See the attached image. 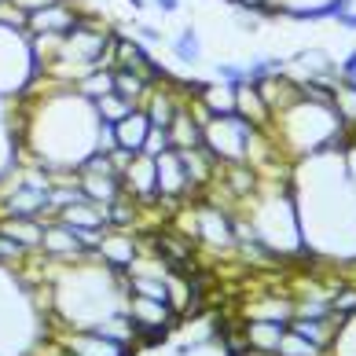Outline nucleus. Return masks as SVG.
I'll return each mask as SVG.
<instances>
[{
    "label": "nucleus",
    "mask_w": 356,
    "mask_h": 356,
    "mask_svg": "<svg viewBox=\"0 0 356 356\" xmlns=\"http://www.w3.org/2000/svg\"><path fill=\"white\" fill-rule=\"evenodd\" d=\"M151 4H154V11H162V15H177L184 0H151Z\"/></svg>",
    "instance_id": "obj_34"
},
{
    "label": "nucleus",
    "mask_w": 356,
    "mask_h": 356,
    "mask_svg": "<svg viewBox=\"0 0 356 356\" xmlns=\"http://www.w3.org/2000/svg\"><path fill=\"white\" fill-rule=\"evenodd\" d=\"M331 312L338 320H346V316H356V286H341L331 294Z\"/></svg>",
    "instance_id": "obj_27"
},
{
    "label": "nucleus",
    "mask_w": 356,
    "mask_h": 356,
    "mask_svg": "<svg viewBox=\"0 0 356 356\" xmlns=\"http://www.w3.org/2000/svg\"><path fill=\"white\" fill-rule=\"evenodd\" d=\"M147 133H151V118L143 114V107L129 111V114L122 118V122L114 125L118 147L129 151V154H140V151H143V140H147Z\"/></svg>",
    "instance_id": "obj_13"
},
{
    "label": "nucleus",
    "mask_w": 356,
    "mask_h": 356,
    "mask_svg": "<svg viewBox=\"0 0 356 356\" xmlns=\"http://www.w3.org/2000/svg\"><path fill=\"white\" fill-rule=\"evenodd\" d=\"M122 191L129 199H136L143 209H158V169H154V158L151 154H133L122 169Z\"/></svg>",
    "instance_id": "obj_5"
},
{
    "label": "nucleus",
    "mask_w": 356,
    "mask_h": 356,
    "mask_svg": "<svg viewBox=\"0 0 356 356\" xmlns=\"http://www.w3.org/2000/svg\"><path fill=\"white\" fill-rule=\"evenodd\" d=\"M275 74H286V59H280V56H254L246 63V81L250 85H265Z\"/></svg>",
    "instance_id": "obj_22"
},
{
    "label": "nucleus",
    "mask_w": 356,
    "mask_h": 356,
    "mask_svg": "<svg viewBox=\"0 0 356 356\" xmlns=\"http://www.w3.org/2000/svg\"><path fill=\"white\" fill-rule=\"evenodd\" d=\"M74 88L81 92L85 99H96V96H103V92H114V70H92Z\"/></svg>",
    "instance_id": "obj_23"
},
{
    "label": "nucleus",
    "mask_w": 356,
    "mask_h": 356,
    "mask_svg": "<svg viewBox=\"0 0 356 356\" xmlns=\"http://www.w3.org/2000/svg\"><path fill=\"white\" fill-rule=\"evenodd\" d=\"M286 74L294 81H338V63L327 48H301L294 59H286Z\"/></svg>",
    "instance_id": "obj_7"
},
{
    "label": "nucleus",
    "mask_w": 356,
    "mask_h": 356,
    "mask_svg": "<svg viewBox=\"0 0 356 356\" xmlns=\"http://www.w3.org/2000/svg\"><path fill=\"white\" fill-rule=\"evenodd\" d=\"M268 133L294 162H301L309 154H320V151H349L353 147L349 129L341 125V118L334 114L331 103L305 99V96H298L286 111L275 114Z\"/></svg>",
    "instance_id": "obj_1"
},
{
    "label": "nucleus",
    "mask_w": 356,
    "mask_h": 356,
    "mask_svg": "<svg viewBox=\"0 0 356 356\" xmlns=\"http://www.w3.org/2000/svg\"><path fill=\"white\" fill-rule=\"evenodd\" d=\"M235 114H243L250 125H257V129H268L272 125V111H268V103L265 96H261V88L257 85H235Z\"/></svg>",
    "instance_id": "obj_12"
},
{
    "label": "nucleus",
    "mask_w": 356,
    "mask_h": 356,
    "mask_svg": "<svg viewBox=\"0 0 356 356\" xmlns=\"http://www.w3.org/2000/svg\"><path fill=\"white\" fill-rule=\"evenodd\" d=\"M338 77H341V81H353V85H356V48L338 63Z\"/></svg>",
    "instance_id": "obj_32"
},
{
    "label": "nucleus",
    "mask_w": 356,
    "mask_h": 356,
    "mask_svg": "<svg viewBox=\"0 0 356 356\" xmlns=\"http://www.w3.org/2000/svg\"><path fill=\"white\" fill-rule=\"evenodd\" d=\"M232 22H235V26H239V30H243V33H261V22H265V19H261V15H257V11H246V8H235V11H232Z\"/></svg>",
    "instance_id": "obj_30"
},
{
    "label": "nucleus",
    "mask_w": 356,
    "mask_h": 356,
    "mask_svg": "<svg viewBox=\"0 0 356 356\" xmlns=\"http://www.w3.org/2000/svg\"><path fill=\"white\" fill-rule=\"evenodd\" d=\"M327 353L331 356H356V316H346V320L338 323L334 341H331Z\"/></svg>",
    "instance_id": "obj_24"
},
{
    "label": "nucleus",
    "mask_w": 356,
    "mask_h": 356,
    "mask_svg": "<svg viewBox=\"0 0 356 356\" xmlns=\"http://www.w3.org/2000/svg\"><path fill=\"white\" fill-rule=\"evenodd\" d=\"M199 99L206 103V111L213 118L217 114H235V85H228V81H209Z\"/></svg>",
    "instance_id": "obj_20"
},
{
    "label": "nucleus",
    "mask_w": 356,
    "mask_h": 356,
    "mask_svg": "<svg viewBox=\"0 0 356 356\" xmlns=\"http://www.w3.org/2000/svg\"><path fill=\"white\" fill-rule=\"evenodd\" d=\"M92 111H96L99 122H107V125H118L129 111H136V103H129L125 96H118V92H103V96L92 99Z\"/></svg>",
    "instance_id": "obj_19"
},
{
    "label": "nucleus",
    "mask_w": 356,
    "mask_h": 356,
    "mask_svg": "<svg viewBox=\"0 0 356 356\" xmlns=\"http://www.w3.org/2000/svg\"><path fill=\"white\" fill-rule=\"evenodd\" d=\"M77 184H81L85 199L103 202V206L122 195V177L118 173H88V169H81V173H77Z\"/></svg>",
    "instance_id": "obj_15"
},
{
    "label": "nucleus",
    "mask_w": 356,
    "mask_h": 356,
    "mask_svg": "<svg viewBox=\"0 0 356 356\" xmlns=\"http://www.w3.org/2000/svg\"><path fill=\"white\" fill-rule=\"evenodd\" d=\"M41 77H44V67L33 56L30 33L0 26V96H22Z\"/></svg>",
    "instance_id": "obj_2"
},
{
    "label": "nucleus",
    "mask_w": 356,
    "mask_h": 356,
    "mask_svg": "<svg viewBox=\"0 0 356 356\" xmlns=\"http://www.w3.org/2000/svg\"><path fill=\"white\" fill-rule=\"evenodd\" d=\"M114 92L118 96H125L129 103H143V96L151 92V81L143 74H136V70H129V67H114Z\"/></svg>",
    "instance_id": "obj_18"
},
{
    "label": "nucleus",
    "mask_w": 356,
    "mask_h": 356,
    "mask_svg": "<svg viewBox=\"0 0 356 356\" xmlns=\"http://www.w3.org/2000/svg\"><path fill=\"white\" fill-rule=\"evenodd\" d=\"M56 220H63L74 232H92V235L107 232V209H103V202H92V199H77L74 206H63Z\"/></svg>",
    "instance_id": "obj_9"
},
{
    "label": "nucleus",
    "mask_w": 356,
    "mask_h": 356,
    "mask_svg": "<svg viewBox=\"0 0 356 356\" xmlns=\"http://www.w3.org/2000/svg\"><path fill=\"white\" fill-rule=\"evenodd\" d=\"M173 143H169V133L165 129H158V125H151V133H147V140H143V151L140 154H151V158H158V154H165Z\"/></svg>",
    "instance_id": "obj_28"
},
{
    "label": "nucleus",
    "mask_w": 356,
    "mask_h": 356,
    "mask_svg": "<svg viewBox=\"0 0 356 356\" xmlns=\"http://www.w3.org/2000/svg\"><path fill=\"white\" fill-rule=\"evenodd\" d=\"M103 209H107V228H125V232H140L143 217H147V209H143L136 199H129L125 191L118 195V199H111Z\"/></svg>",
    "instance_id": "obj_14"
},
{
    "label": "nucleus",
    "mask_w": 356,
    "mask_h": 356,
    "mask_svg": "<svg viewBox=\"0 0 356 356\" xmlns=\"http://www.w3.org/2000/svg\"><path fill=\"white\" fill-rule=\"evenodd\" d=\"M286 331H290L286 320H250V323H243V334L250 341V356H275Z\"/></svg>",
    "instance_id": "obj_10"
},
{
    "label": "nucleus",
    "mask_w": 356,
    "mask_h": 356,
    "mask_svg": "<svg viewBox=\"0 0 356 356\" xmlns=\"http://www.w3.org/2000/svg\"><path fill=\"white\" fill-rule=\"evenodd\" d=\"M257 136L261 129L250 125L243 114H217L202 125V147L217 162H250Z\"/></svg>",
    "instance_id": "obj_3"
},
{
    "label": "nucleus",
    "mask_w": 356,
    "mask_h": 356,
    "mask_svg": "<svg viewBox=\"0 0 356 356\" xmlns=\"http://www.w3.org/2000/svg\"><path fill=\"white\" fill-rule=\"evenodd\" d=\"M85 11L74 4V0H51L48 8L41 11H30V19H26V33L30 37H63L70 33L77 22H81Z\"/></svg>",
    "instance_id": "obj_6"
},
{
    "label": "nucleus",
    "mask_w": 356,
    "mask_h": 356,
    "mask_svg": "<svg viewBox=\"0 0 356 356\" xmlns=\"http://www.w3.org/2000/svg\"><path fill=\"white\" fill-rule=\"evenodd\" d=\"M33 254L22 243H15L8 232H0V265H26Z\"/></svg>",
    "instance_id": "obj_26"
},
{
    "label": "nucleus",
    "mask_w": 356,
    "mask_h": 356,
    "mask_svg": "<svg viewBox=\"0 0 356 356\" xmlns=\"http://www.w3.org/2000/svg\"><path fill=\"white\" fill-rule=\"evenodd\" d=\"M275 356H331V353L320 349V346H312L309 338H301V334H294V331H286L283 341H280V349H275Z\"/></svg>",
    "instance_id": "obj_25"
},
{
    "label": "nucleus",
    "mask_w": 356,
    "mask_h": 356,
    "mask_svg": "<svg viewBox=\"0 0 356 356\" xmlns=\"http://www.w3.org/2000/svg\"><path fill=\"white\" fill-rule=\"evenodd\" d=\"M169 143H173V151H191V147H202V122L191 114L188 103H180L173 122H169Z\"/></svg>",
    "instance_id": "obj_11"
},
{
    "label": "nucleus",
    "mask_w": 356,
    "mask_h": 356,
    "mask_svg": "<svg viewBox=\"0 0 356 356\" xmlns=\"http://www.w3.org/2000/svg\"><path fill=\"white\" fill-rule=\"evenodd\" d=\"M8 4H15V8H22L26 15H30V11H41V8H48L51 0H8Z\"/></svg>",
    "instance_id": "obj_33"
},
{
    "label": "nucleus",
    "mask_w": 356,
    "mask_h": 356,
    "mask_svg": "<svg viewBox=\"0 0 356 356\" xmlns=\"http://www.w3.org/2000/svg\"><path fill=\"white\" fill-rule=\"evenodd\" d=\"M349 136H353V143H356V129H349Z\"/></svg>",
    "instance_id": "obj_37"
},
{
    "label": "nucleus",
    "mask_w": 356,
    "mask_h": 356,
    "mask_svg": "<svg viewBox=\"0 0 356 356\" xmlns=\"http://www.w3.org/2000/svg\"><path fill=\"white\" fill-rule=\"evenodd\" d=\"M0 232H8L15 243H22L30 254H37L44 239V220L41 217H0Z\"/></svg>",
    "instance_id": "obj_16"
},
{
    "label": "nucleus",
    "mask_w": 356,
    "mask_h": 356,
    "mask_svg": "<svg viewBox=\"0 0 356 356\" xmlns=\"http://www.w3.org/2000/svg\"><path fill=\"white\" fill-rule=\"evenodd\" d=\"M125 312L129 320H133V327L140 331V327H162V323H173L177 327V309L169 305V301H158V298H140V294H129L125 298Z\"/></svg>",
    "instance_id": "obj_8"
},
{
    "label": "nucleus",
    "mask_w": 356,
    "mask_h": 356,
    "mask_svg": "<svg viewBox=\"0 0 356 356\" xmlns=\"http://www.w3.org/2000/svg\"><path fill=\"white\" fill-rule=\"evenodd\" d=\"M217 81H228V85H243L246 81V63H217L213 67Z\"/></svg>",
    "instance_id": "obj_29"
},
{
    "label": "nucleus",
    "mask_w": 356,
    "mask_h": 356,
    "mask_svg": "<svg viewBox=\"0 0 356 356\" xmlns=\"http://www.w3.org/2000/svg\"><path fill=\"white\" fill-rule=\"evenodd\" d=\"M331 107H334V114L341 118V125L356 129V85H353V81H341V77H338L334 96H331Z\"/></svg>",
    "instance_id": "obj_21"
},
{
    "label": "nucleus",
    "mask_w": 356,
    "mask_h": 356,
    "mask_svg": "<svg viewBox=\"0 0 356 356\" xmlns=\"http://www.w3.org/2000/svg\"><path fill=\"white\" fill-rule=\"evenodd\" d=\"M140 254H143L140 232L107 228L99 235V243H96V261H99V265H107L111 272H118V275H125L129 268H133L140 261Z\"/></svg>",
    "instance_id": "obj_4"
},
{
    "label": "nucleus",
    "mask_w": 356,
    "mask_h": 356,
    "mask_svg": "<svg viewBox=\"0 0 356 356\" xmlns=\"http://www.w3.org/2000/svg\"><path fill=\"white\" fill-rule=\"evenodd\" d=\"M133 30H136V41H140V44H154V48H158V44L165 41V33L158 30V26H151V22H136Z\"/></svg>",
    "instance_id": "obj_31"
},
{
    "label": "nucleus",
    "mask_w": 356,
    "mask_h": 356,
    "mask_svg": "<svg viewBox=\"0 0 356 356\" xmlns=\"http://www.w3.org/2000/svg\"><path fill=\"white\" fill-rule=\"evenodd\" d=\"M125 4H129V8H133V11H143V8H147V4H151V0H125Z\"/></svg>",
    "instance_id": "obj_36"
},
{
    "label": "nucleus",
    "mask_w": 356,
    "mask_h": 356,
    "mask_svg": "<svg viewBox=\"0 0 356 356\" xmlns=\"http://www.w3.org/2000/svg\"><path fill=\"white\" fill-rule=\"evenodd\" d=\"M169 48H173V59L180 63V67H188V70L202 63V37H199L195 26H184L173 41H169Z\"/></svg>",
    "instance_id": "obj_17"
},
{
    "label": "nucleus",
    "mask_w": 356,
    "mask_h": 356,
    "mask_svg": "<svg viewBox=\"0 0 356 356\" xmlns=\"http://www.w3.org/2000/svg\"><path fill=\"white\" fill-rule=\"evenodd\" d=\"M334 22H338V26H346L349 33H356V11H353V8H349V11H341V15H338Z\"/></svg>",
    "instance_id": "obj_35"
}]
</instances>
